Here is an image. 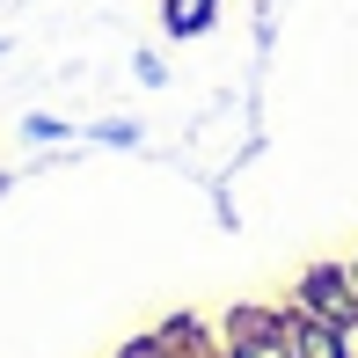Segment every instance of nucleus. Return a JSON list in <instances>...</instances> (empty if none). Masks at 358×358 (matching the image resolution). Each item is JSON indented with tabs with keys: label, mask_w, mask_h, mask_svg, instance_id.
<instances>
[{
	"label": "nucleus",
	"mask_w": 358,
	"mask_h": 358,
	"mask_svg": "<svg viewBox=\"0 0 358 358\" xmlns=\"http://www.w3.org/2000/svg\"><path fill=\"white\" fill-rule=\"evenodd\" d=\"M132 358H154V351H132Z\"/></svg>",
	"instance_id": "obj_3"
},
{
	"label": "nucleus",
	"mask_w": 358,
	"mask_h": 358,
	"mask_svg": "<svg viewBox=\"0 0 358 358\" xmlns=\"http://www.w3.org/2000/svg\"><path fill=\"white\" fill-rule=\"evenodd\" d=\"M300 344H307V358H336V344H329V336H322V329H307Z\"/></svg>",
	"instance_id": "obj_2"
},
{
	"label": "nucleus",
	"mask_w": 358,
	"mask_h": 358,
	"mask_svg": "<svg viewBox=\"0 0 358 358\" xmlns=\"http://www.w3.org/2000/svg\"><path fill=\"white\" fill-rule=\"evenodd\" d=\"M205 15H213V0H176V8H169V22H176V29H198Z\"/></svg>",
	"instance_id": "obj_1"
}]
</instances>
